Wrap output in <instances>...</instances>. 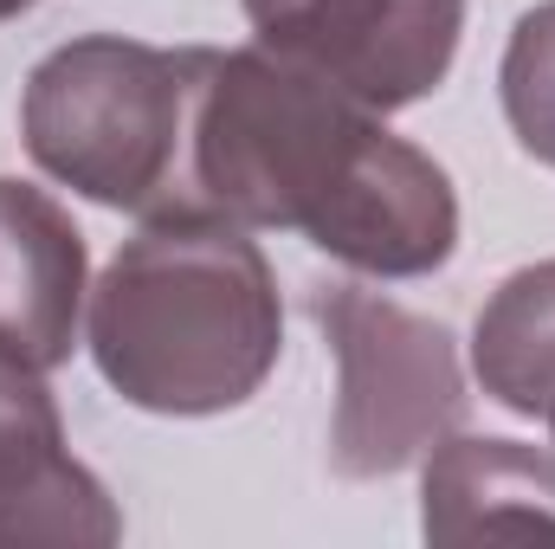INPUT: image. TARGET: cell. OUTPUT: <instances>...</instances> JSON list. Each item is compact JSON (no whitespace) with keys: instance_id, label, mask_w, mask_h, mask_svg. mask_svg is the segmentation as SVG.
Masks as SVG:
<instances>
[{"instance_id":"8","label":"cell","mask_w":555,"mask_h":549,"mask_svg":"<svg viewBox=\"0 0 555 549\" xmlns=\"http://www.w3.org/2000/svg\"><path fill=\"white\" fill-rule=\"evenodd\" d=\"M420 498L426 544H491L555 531V446L439 439Z\"/></svg>"},{"instance_id":"5","label":"cell","mask_w":555,"mask_h":549,"mask_svg":"<svg viewBox=\"0 0 555 549\" xmlns=\"http://www.w3.org/2000/svg\"><path fill=\"white\" fill-rule=\"evenodd\" d=\"M246 20L266 52L388 117L446 85L465 0H246Z\"/></svg>"},{"instance_id":"6","label":"cell","mask_w":555,"mask_h":549,"mask_svg":"<svg viewBox=\"0 0 555 549\" xmlns=\"http://www.w3.org/2000/svg\"><path fill=\"white\" fill-rule=\"evenodd\" d=\"M39 375L46 369L0 349V544H117L124 518L111 491L72 459Z\"/></svg>"},{"instance_id":"1","label":"cell","mask_w":555,"mask_h":549,"mask_svg":"<svg viewBox=\"0 0 555 549\" xmlns=\"http://www.w3.org/2000/svg\"><path fill=\"white\" fill-rule=\"evenodd\" d=\"M188 201L240 227L304 233L369 278H426L459 246L446 168L382 130V111L266 46H201Z\"/></svg>"},{"instance_id":"9","label":"cell","mask_w":555,"mask_h":549,"mask_svg":"<svg viewBox=\"0 0 555 549\" xmlns=\"http://www.w3.org/2000/svg\"><path fill=\"white\" fill-rule=\"evenodd\" d=\"M472 369L498 408L555 433V259L511 272L472 330Z\"/></svg>"},{"instance_id":"11","label":"cell","mask_w":555,"mask_h":549,"mask_svg":"<svg viewBox=\"0 0 555 549\" xmlns=\"http://www.w3.org/2000/svg\"><path fill=\"white\" fill-rule=\"evenodd\" d=\"M26 7H39V0H0V20H20Z\"/></svg>"},{"instance_id":"3","label":"cell","mask_w":555,"mask_h":549,"mask_svg":"<svg viewBox=\"0 0 555 549\" xmlns=\"http://www.w3.org/2000/svg\"><path fill=\"white\" fill-rule=\"evenodd\" d=\"M201 46L162 52L142 39L91 33L46 52L20 98L26 155L72 194L162 214L188 201V117H194Z\"/></svg>"},{"instance_id":"4","label":"cell","mask_w":555,"mask_h":549,"mask_svg":"<svg viewBox=\"0 0 555 549\" xmlns=\"http://www.w3.org/2000/svg\"><path fill=\"white\" fill-rule=\"evenodd\" d=\"M310 310L336 349L330 465L343 478H388L465 420V375L446 323L362 284H317Z\"/></svg>"},{"instance_id":"7","label":"cell","mask_w":555,"mask_h":549,"mask_svg":"<svg viewBox=\"0 0 555 549\" xmlns=\"http://www.w3.org/2000/svg\"><path fill=\"white\" fill-rule=\"evenodd\" d=\"M85 310V233L72 214L0 175V349L33 369H59Z\"/></svg>"},{"instance_id":"10","label":"cell","mask_w":555,"mask_h":549,"mask_svg":"<svg viewBox=\"0 0 555 549\" xmlns=\"http://www.w3.org/2000/svg\"><path fill=\"white\" fill-rule=\"evenodd\" d=\"M498 85H504V117H511L517 142L555 168V0L517 20Z\"/></svg>"},{"instance_id":"2","label":"cell","mask_w":555,"mask_h":549,"mask_svg":"<svg viewBox=\"0 0 555 549\" xmlns=\"http://www.w3.org/2000/svg\"><path fill=\"white\" fill-rule=\"evenodd\" d=\"M278 278L240 220L162 207L91 291L98 375L142 413H227L278 369Z\"/></svg>"}]
</instances>
